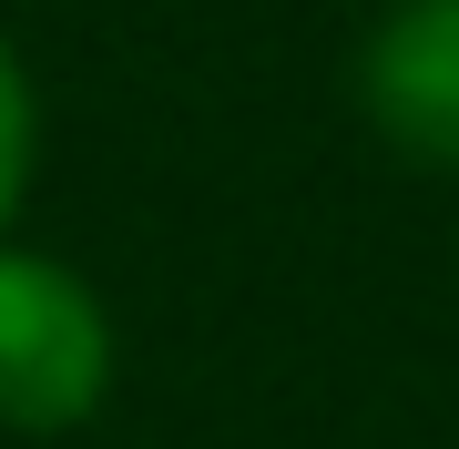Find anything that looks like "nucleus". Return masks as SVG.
Returning <instances> with one entry per match:
<instances>
[{
  "label": "nucleus",
  "instance_id": "1",
  "mask_svg": "<svg viewBox=\"0 0 459 449\" xmlns=\"http://www.w3.org/2000/svg\"><path fill=\"white\" fill-rule=\"evenodd\" d=\"M113 388V316L72 266L0 246V429H82Z\"/></svg>",
  "mask_w": 459,
  "mask_h": 449
},
{
  "label": "nucleus",
  "instance_id": "3",
  "mask_svg": "<svg viewBox=\"0 0 459 449\" xmlns=\"http://www.w3.org/2000/svg\"><path fill=\"white\" fill-rule=\"evenodd\" d=\"M21 184H31V72H21V51L0 41V235L21 215Z\"/></svg>",
  "mask_w": 459,
  "mask_h": 449
},
{
  "label": "nucleus",
  "instance_id": "2",
  "mask_svg": "<svg viewBox=\"0 0 459 449\" xmlns=\"http://www.w3.org/2000/svg\"><path fill=\"white\" fill-rule=\"evenodd\" d=\"M358 102L398 153L459 174V0H398L377 21L358 51Z\"/></svg>",
  "mask_w": 459,
  "mask_h": 449
}]
</instances>
